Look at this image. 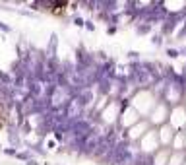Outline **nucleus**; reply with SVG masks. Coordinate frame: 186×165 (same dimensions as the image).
Segmentation results:
<instances>
[{
  "label": "nucleus",
  "mask_w": 186,
  "mask_h": 165,
  "mask_svg": "<svg viewBox=\"0 0 186 165\" xmlns=\"http://www.w3.org/2000/svg\"><path fill=\"white\" fill-rule=\"evenodd\" d=\"M126 58H128V62H134V60H142V55L138 51H126Z\"/></svg>",
  "instance_id": "11"
},
{
  "label": "nucleus",
  "mask_w": 186,
  "mask_h": 165,
  "mask_svg": "<svg viewBox=\"0 0 186 165\" xmlns=\"http://www.w3.org/2000/svg\"><path fill=\"white\" fill-rule=\"evenodd\" d=\"M174 41H186V20L182 22V25L178 27V31L174 33Z\"/></svg>",
  "instance_id": "10"
},
{
  "label": "nucleus",
  "mask_w": 186,
  "mask_h": 165,
  "mask_svg": "<svg viewBox=\"0 0 186 165\" xmlns=\"http://www.w3.org/2000/svg\"><path fill=\"white\" fill-rule=\"evenodd\" d=\"M153 31H155V27H153L151 23H147V22L134 23V33H136L138 37H151Z\"/></svg>",
  "instance_id": "4"
},
{
  "label": "nucleus",
  "mask_w": 186,
  "mask_h": 165,
  "mask_svg": "<svg viewBox=\"0 0 186 165\" xmlns=\"http://www.w3.org/2000/svg\"><path fill=\"white\" fill-rule=\"evenodd\" d=\"M33 157H35V153L31 152V150H27V148H25V150H19L18 156H16V159H18V161H23V163H27L29 159H33Z\"/></svg>",
  "instance_id": "7"
},
{
  "label": "nucleus",
  "mask_w": 186,
  "mask_h": 165,
  "mask_svg": "<svg viewBox=\"0 0 186 165\" xmlns=\"http://www.w3.org/2000/svg\"><path fill=\"white\" fill-rule=\"evenodd\" d=\"M165 55H167V58H171V60H177V58H180V51H178V47L169 45L167 49H165Z\"/></svg>",
  "instance_id": "9"
},
{
  "label": "nucleus",
  "mask_w": 186,
  "mask_h": 165,
  "mask_svg": "<svg viewBox=\"0 0 186 165\" xmlns=\"http://www.w3.org/2000/svg\"><path fill=\"white\" fill-rule=\"evenodd\" d=\"M182 132H184V138H186V128H184V130H182Z\"/></svg>",
  "instance_id": "19"
},
{
  "label": "nucleus",
  "mask_w": 186,
  "mask_h": 165,
  "mask_svg": "<svg viewBox=\"0 0 186 165\" xmlns=\"http://www.w3.org/2000/svg\"><path fill=\"white\" fill-rule=\"evenodd\" d=\"M83 113H86V109L79 105V101L74 97L70 103L64 107V115H66V119H70V120H78V119H82Z\"/></svg>",
  "instance_id": "3"
},
{
  "label": "nucleus",
  "mask_w": 186,
  "mask_h": 165,
  "mask_svg": "<svg viewBox=\"0 0 186 165\" xmlns=\"http://www.w3.org/2000/svg\"><path fill=\"white\" fill-rule=\"evenodd\" d=\"M18 152H19V150H16V148H12V146H6V148L2 150V153H4L6 157H14V159H16V156H18Z\"/></svg>",
  "instance_id": "12"
},
{
  "label": "nucleus",
  "mask_w": 186,
  "mask_h": 165,
  "mask_svg": "<svg viewBox=\"0 0 186 165\" xmlns=\"http://www.w3.org/2000/svg\"><path fill=\"white\" fill-rule=\"evenodd\" d=\"M118 29H120V27H113V25H109V27L105 29V33H107L109 37H113V35H116V33H118Z\"/></svg>",
  "instance_id": "16"
},
{
  "label": "nucleus",
  "mask_w": 186,
  "mask_h": 165,
  "mask_svg": "<svg viewBox=\"0 0 186 165\" xmlns=\"http://www.w3.org/2000/svg\"><path fill=\"white\" fill-rule=\"evenodd\" d=\"M18 14L19 16H25V18H37V14L35 12H31V10H27V8H22V10H18Z\"/></svg>",
  "instance_id": "14"
},
{
  "label": "nucleus",
  "mask_w": 186,
  "mask_h": 165,
  "mask_svg": "<svg viewBox=\"0 0 186 165\" xmlns=\"http://www.w3.org/2000/svg\"><path fill=\"white\" fill-rule=\"evenodd\" d=\"M140 146V152L143 153H149V156H155V153L161 150V142H159V134H157V128H149L140 138L138 142Z\"/></svg>",
  "instance_id": "1"
},
{
  "label": "nucleus",
  "mask_w": 186,
  "mask_h": 165,
  "mask_svg": "<svg viewBox=\"0 0 186 165\" xmlns=\"http://www.w3.org/2000/svg\"><path fill=\"white\" fill-rule=\"evenodd\" d=\"M2 6H4V4H0V8H2Z\"/></svg>",
  "instance_id": "20"
},
{
  "label": "nucleus",
  "mask_w": 186,
  "mask_h": 165,
  "mask_svg": "<svg viewBox=\"0 0 186 165\" xmlns=\"http://www.w3.org/2000/svg\"><path fill=\"white\" fill-rule=\"evenodd\" d=\"M178 51H180V56H184V60H186V45H180Z\"/></svg>",
  "instance_id": "17"
},
{
  "label": "nucleus",
  "mask_w": 186,
  "mask_h": 165,
  "mask_svg": "<svg viewBox=\"0 0 186 165\" xmlns=\"http://www.w3.org/2000/svg\"><path fill=\"white\" fill-rule=\"evenodd\" d=\"M95 20H89V18H86V31H89V33H95Z\"/></svg>",
  "instance_id": "13"
},
{
  "label": "nucleus",
  "mask_w": 186,
  "mask_h": 165,
  "mask_svg": "<svg viewBox=\"0 0 186 165\" xmlns=\"http://www.w3.org/2000/svg\"><path fill=\"white\" fill-rule=\"evenodd\" d=\"M70 22H72V25H76V27H79V29H86V18H83L79 12H72L70 14Z\"/></svg>",
  "instance_id": "6"
},
{
  "label": "nucleus",
  "mask_w": 186,
  "mask_h": 165,
  "mask_svg": "<svg viewBox=\"0 0 186 165\" xmlns=\"http://www.w3.org/2000/svg\"><path fill=\"white\" fill-rule=\"evenodd\" d=\"M12 27H10V25L6 23V22H0V33H4V35H10V33H12Z\"/></svg>",
  "instance_id": "15"
},
{
  "label": "nucleus",
  "mask_w": 186,
  "mask_h": 165,
  "mask_svg": "<svg viewBox=\"0 0 186 165\" xmlns=\"http://www.w3.org/2000/svg\"><path fill=\"white\" fill-rule=\"evenodd\" d=\"M45 55H47V58L58 56V33H51L49 43H47V47H45Z\"/></svg>",
  "instance_id": "5"
},
{
  "label": "nucleus",
  "mask_w": 186,
  "mask_h": 165,
  "mask_svg": "<svg viewBox=\"0 0 186 165\" xmlns=\"http://www.w3.org/2000/svg\"><path fill=\"white\" fill-rule=\"evenodd\" d=\"M149 41H151V45L155 47V49H159V47L165 45V37L159 33V31H153V35L149 37Z\"/></svg>",
  "instance_id": "8"
},
{
  "label": "nucleus",
  "mask_w": 186,
  "mask_h": 165,
  "mask_svg": "<svg viewBox=\"0 0 186 165\" xmlns=\"http://www.w3.org/2000/svg\"><path fill=\"white\" fill-rule=\"evenodd\" d=\"M25 165H39V161H37V159L33 157V159H29V161H27V163H25Z\"/></svg>",
  "instance_id": "18"
},
{
  "label": "nucleus",
  "mask_w": 186,
  "mask_h": 165,
  "mask_svg": "<svg viewBox=\"0 0 186 165\" xmlns=\"http://www.w3.org/2000/svg\"><path fill=\"white\" fill-rule=\"evenodd\" d=\"M157 134H159V142H161V148H171V144H173V138L174 134H177V130L173 128L171 124H163V126H159L157 128Z\"/></svg>",
  "instance_id": "2"
}]
</instances>
